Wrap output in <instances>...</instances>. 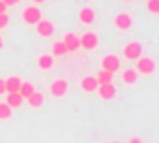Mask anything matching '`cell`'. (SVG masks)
<instances>
[{
  "instance_id": "6da1fadb",
  "label": "cell",
  "mask_w": 159,
  "mask_h": 143,
  "mask_svg": "<svg viewBox=\"0 0 159 143\" xmlns=\"http://www.w3.org/2000/svg\"><path fill=\"white\" fill-rule=\"evenodd\" d=\"M140 55H142V45L139 42H131L124 47V57L127 60H137V58H140Z\"/></svg>"
},
{
  "instance_id": "7a4b0ae2",
  "label": "cell",
  "mask_w": 159,
  "mask_h": 143,
  "mask_svg": "<svg viewBox=\"0 0 159 143\" xmlns=\"http://www.w3.org/2000/svg\"><path fill=\"white\" fill-rule=\"evenodd\" d=\"M135 70L148 76V74H152V72L155 70V62L152 58H148V57H140V58H137V68Z\"/></svg>"
},
{
  "instance_id": "3957f363",
  "label": "cell",
  "mask_w": 159,
  "mask_h": 143,
  "mask_svg": "<svg viewBox=\"0 0 159 143\" xmlns=\"http://www.w3.org/2000/svg\"><path fill=\"white\" fill-rule=\"evenodd\" d=\"M23 19H25V23H28V25H38V23L41 21V12H39L38 8L30 6V8H26V10L23 12Z\"/></svg>"
},
{
  "instance_id": "277c9868",
  "label": "cell",
  "mask_w": 159,
  "mask_h": 143,
  "mask_svg": "<svg viewBox=\"0 0 159 143\" xmlns=\"http://www.w3.org/2000/svg\"><path fill=\"white\" fill-rule=\"evenodd\" d=\"M79 42H81V47H84V49H96L98 47V36L94 34V32H84L81 38H79Z\"/></svg>"
},
{
  "instance_id": "5b68a950",
  "label": "cell",
  "mask_w": 159,
  "mask_h": 143,
  "mask_svg": "<svg viewBox=\"0 0 159 143\" xmlns=\"http://www.w3.org/2000/svg\"><path fill=\"white\" fill-rule=\"evenodd\" d=\"M101 66H103V70H107V72H111V74H114V72L120 68V58H118L116 55H107V57H103Z\"/></svg>"
},
{
  "instance_id": "8992f818",
  "label": "cell",
  "mask_w": 159,
  "mask_h": 143,
  "mask_svg": "<svg viewBox=\"0 0 159 143\" xmlns=\"http://www.w3.org/2000/svg\"><path fill=\"white\" fill-rule=\"evenodd\" d=\"M36 30H38V34H39V36H43V38H51V36H52V32H54V25H52L51 21L41 19V21L36 25Z\"/></svg>"
},
{
  "instance_id": "52a82bcc",
  "label": "cell",
  "mask_w": 159,
  "mask_h": 143,
  "mask_svg": "<svg viewBox=\"0 0 159 143\" xmlns=\"http://www.w3.org/2000/svg\"><path fill=\"white\" fill-rule=\"evenodd\" d=\"M114 25H116L120 30H129L131 25H133V19H131L129 13H118V15L114 17Z\"/></svg>"
},
{
  "instance_id": "ba28073f",
  "label": "cell",
  "mask_w": 159,
  "mask_h": 143,
  "mask_svg": "<svg viewBox=\"0 0 159 143\" xmlns=\"http://www.w3.org/2000/svg\"><path fill=\"white\" fill-rule=\"evenodd\" d=\"M66 92H67V81H64V79H56V81L51 85V94H52V96L62 98Z\"/></svg>"
},
{
  "instance_id": "9c48e42d",
  "label": "cell",
  "mask_w": 159,
  "mask_h": 143,
  "mask_svg": "<svg viewBox=\"0 0 159 143\" xmlns=\"http://www.w3.org/2000/svg\"><path fill=\"white\" fill-rule=\"evenodd\" d=\"M64 45L67 47V51H77L79 47H81V42H79V36L77 34H73V32H67L66 36H64Z\"/></svg>"
},
{
  "instance_id": "30bf717a",
  "label": "cell",
  "mask_w": 159,
  "mask_h": 143,
  "mask_svg": "<svg viewBox=\"0 0 159 143\" xmlns=\"http://www.w3.org/2000/svg\"><path fill=\"white\" fill-rule=\"evenodd\" d=\"M98 87H99V83L96 79V76H86L81 81V89L86 91V92H94V91H98Z\"/></svg>"
},
{
  "instance_id": "8fae6325",
  "label": "cell",
  "mask_w": 159,
  "mask_h": 143,
  "mask_svg": "<svg viewBox=\"0 0 159 143\" xmlns=\"http://www.w3.org/2000/svg\"><path fill=\"white\" fill-rule=\"evenodd\" d=\"M98 89H99V96H101L103 100H112V98L116 96V87H114L112 83H107V85H99Z\"/></svg>"
},
{
  "instance_id": "7c38bea8",
  "label": "cell",
  "mask_w": 159,
  "mask_h": 143,
  "mask_svg": "<svg viewBox=\"0 0 159 143\" xmlns=\"http://www.w3.org/2000/svg\"><path fill=\"white\" fill-rule=\"evenodd\" d=\"M21 79L17 77V76H11V77H8V79H4V85H6V92L8 94H11V92H19V87H21Z\"/></svg>"
},
{
  "instance_id": "4fadbf2b",
  "label": "cell",
  "mask_w": 159,
  "mask_h": 143,
  "mask_svg": "<svg viewBox=\"0 0 159 143\" xmlns=\"http://www.w3.org/2000/svg\"><path fill=\"white\" fill-rule=\"evenodd\" d=\"M79 19H81L84 25H90V23H94V19H96V12H94L92 8H83L81 12H79Z\"/></svg>"
},
{
  "instance_id": "5bb4252c",
  "label": "cell",
  "mask_w": 159,
  "mask_h": 143,
  "mask_svg": "<svg viewBox=\"0 0 159 143\" xmlns=\"http://www.w3.org/2000/svg\"><path fill=\"white\" fill-rule=\"evenodd\" d=\"M52 64H54L52 55H41V57H39V60H38L39 70H51V68H52Z\"/></svg>"
},
{
  "instance_id": "9a60e30c",
  "label": "cell",
  "mask_w": 159,
  "mask_h": 143,
  "mask_svg": "<svg viewBox=\"0 0 159 143\" xmlns=\"http://www.w3.org/2000/svg\"><path fill=\"white\" fill-rule=\"evenodd\" d=\"M26 100H28V104H30L32 107H41V106H43V102H45L43 94H41V92H36V91H34Z\"/></svg>"
},
{
  "instance_id": "2e32d148",
  "label": "cell",
  "mask_w": 159,
  "mask_h": 143,
  "mask_svg": "<svg viewBox=\"0 0 159 143\" xmlns=\"http://www.w3.org/2000/svg\"><path fill=\"white\" fill-rule=\"evenodd\" d=\"M112 77H114V74H111V72H107V70H99V74L96 76V79H98V83H99V85L112 83Z\"/></svg>"
},
{
  "instance_id": "e0dca14e",
  "label": "cell",
  "mask_w": 159,
  "mask_h": 143,
  "mask_svg": "<svg viewBox=\"0 0 159 143\" xmlns=\"http://www.w3.org/2000/svg\"><path fill=\"white\" fill-rule=\"evenodd\" d=\"M23 100H25V98H23L19 92H11V94H8V102H6V104L13 109V107H19V106L23 104Z\"/></svg>"
},
{
  "instance_id": "ac0fdd59",
  "label": "cell",
  "mask_w": 159,
  "mask_h": 143,
  "mask_svg": "<svg viewBox=\"0 0 159 143\" xmlns=\"http://www.w3.org/2000/svg\"><path fill=\"white\" fill-rule=\"evenodd\" d=\"M69 51H67V47L64 45V42H56V43H52V55L54 57H64V55H67Z\"/></svg>"
},
{
  "instance_id": "d6986e66",
  "label": "cell",
  "mask_w": 159,
  "mask_h": 143,
  "mask_svg": "<svg viewBox=\"0 0 159 143\" xmlns=\"http://www.w3.org/2000/svg\"><path fill=\"white\" fill-rule=\"evenodd\" d=\"M34 91H36V89H34V85H32V83H28V81H26V83H21V87H19V94H21L23 98H28Z\"/></svg>"
},
{
  "instance_id": "ffe728a7",
  "label": "cell",
  "mask_w": 159,
  "mask_h": 143,
  "mask_svg": "<svg viewBox=\"0 0 159 143\" xmlns=\"http://www.w3.org/2000/svg\"><path fill=\"white\" fill-rule=\"evenodd\" d=\"M122 77H124V81H125L127 85H133V83L137 81V70H133V68H129V70H125Z\"/></svg>"
},
{
  "instance_id": "44dd1931",
  "label": "cell",
  "mask_w": 159,
  "mask_h": 143,
  "mask_svg": "<svg viewBox=\"0 0 159 143\" xmlns=\"http://www.w3.org/2000/svg\"><path fill=\"white\" fill-rule=\"evenodd\" d=\"M11 117V107L4 102V104H0V121H4V119H10Z\"/></svg>"
},
{
  "instance_id": "7402d4cb",
  "label": "cell",
  "mask_w": 159,
  "mask_h": 143,
  "mask_svg": "<svg viewBox=\"0 0 159 143\" xmlns=\"http://www.w3.org/2000/svg\"><path fill=\"white\" fill-rule=\"evenodd\" d=\"M148 10L152 13H159V0H148Z\"/></svg>"
},
{
  "instance_id": "603a6c76",
  "label": "cell",
  "mask_w": 159,
  "mask_h": 143,
  "mask_svg": "<svg viewBox=\"0 0 159 143\" xmlns=\"http://www.w3.org/2000/svg\"><path fill=\"white\" fill-rule=\"evenodd\" d=\"M8 23H10V17H8V13H0V28H4Z\"/></svg>"
},
{
  "instance_id": "cb8c5ba5",
  "label": "cell",
  "mask_w": 159,
  "mask_h": 143,
  "mask_svg": "<svg viewBox=\"0 0 159 143\" xmlns=\"http://www.w3.org/2000/svg\"><path fill=\"white\" fill-rule=\"evenodd\" d=\"M2 2H4L6 8H8V6H15V4H19V0H2Z\"/></svg>"
},
{
  "instance_id": "d4e9b609",
  "label": "cell",
  "mask_w": 159,
  "mask_h": 143,
  "mask_svg": "<svg viewBox=\"0 0 159 143\" xmlns=\"http://www.w3.org/2000/svg\"><path fill=\"white\" fill-rule=\"evenodd\" d=\"M6 92V85H4V79H0V94Z\"/></svg>"
},
{
  "instance_id": "484cf974",
  "label": "cell",
  "mask_w": 159,
  "mask_h": 143,
  "mask_svg": "<svg viewBox=\"0 0 159 143\" xmlns=\"http://www.w3.org/2000/svg\"><path fill=\"white\" fill-rule=\"evenodd\" d=\"M0 13H6V4L0 0Z\"/></svg>"
},
{
  "instance_id": "4316f807",
  "label": "cell",
  "mask_w": 159,
  "mask_h": 143,
  "mask_svg": "<svg viewBox=\"0 0 159 143\" xmlns=\"http://www.w3.org/2000/svg\"><path fill=\"white\" fill-rule=\"evenodd\" d=\"M129 143H142V139H140V137H131Z\"/></svg>"
},
{
  "instance_id": "83f0119b",
  "label": "cell",
  "mask_w": 159,
  "mask_h": 143,
  "mask_svg": "<svg viewBox=\"0 0 159 143\" xmlns=\"http://www.w3.org/2000/svg\"><path fill=\"white\" fill-rule=\"evenodd\" d=\"M34 2H39V4H41V2H45V0H34Z\"/></svg>"
},
{
  "instance_id": "f1b7e54d",
  "label": "cell",
  "mask_w": 159,
  "mask_h": 143,
  "mask_svg": "<svg viewBox=\"0 0 159 143\" xmlns=\"http://www.w3.org/2000/svg\"><path fill=\"white\" fill-rule=\"evenodd\" d=\"M2 45H4V43H2V38H0V49H2Z\"/></svg>"
},
{
  "instance_id": "f546056e",
  "label": "cell",
  "mask_w": 159,
  "mask_h": 143,
  "mask_svg": "<svg viewBox=\"0 0 159 143\" xmlns=\"http://www.w3.org/2000/svg\"><path fill=\"white\" fill-rule=\"evenodd\" d=\"M111 143H118V141H111Z\"/></svg>"
},
{
  "instance_id": "4dcf8cb0",
  "label": "cell",
  "mask_w": 159,
  "mask_h": 143,
  "mask_svg": "<svg viewBox=\"0 0 159 143\" xmlns=\"http://www.w3.org/2000/svg\"><path fill=\"white\" fill-rule=\"evenodd\" d=\"M125 2H129V0H125Z\"/></svg>"
}]
</instances>
